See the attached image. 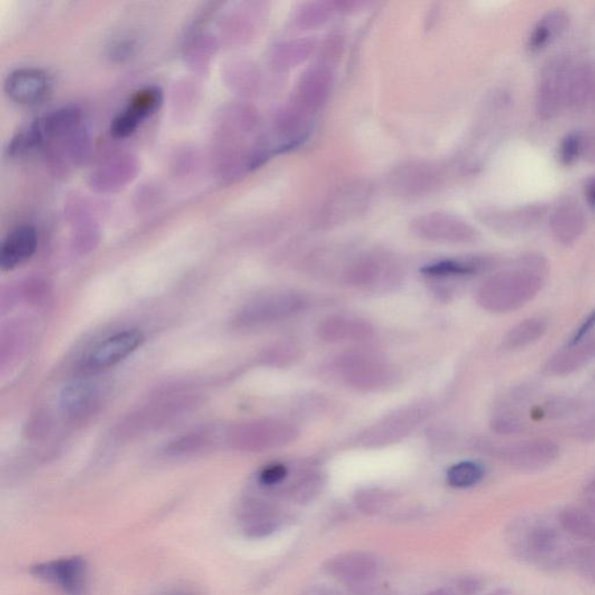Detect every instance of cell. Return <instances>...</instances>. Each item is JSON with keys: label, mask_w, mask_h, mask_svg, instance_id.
Listing matches in <instances>:
<instances>
[{"label": "cell", "mask_w": 595, "mask_h": 595, "mask_svg": "<svg viewBox=\"0 0 595 595\" xmlns=\"http://www.w3.org/2000/svg\"><path fill=\"white\" fill-rule=\"evenodd\" d=\"M443 182L441 166L428 161L403 162L389 176L391 191L403 199L426 197L441 189Z\"/></svg>", "instance_id": "7"}, {"label": "cell", "mask_w": 595, "mask_h": 595, "mask_svg": "<svg viewBox=\"0 0 595 595\" xmlns=\"http://www.w3.org/2000/svg\"><path fill=\"white\" fill-rule=\"evenodd\" d=\"M316 335L327 344L368 341L374 335L373 326L369 321L345 314H333L317 325Z\"/></svg>", "instance_id": "19"}, {"label": "cell", "mask_w": 595, "mask_h": 595, "mask_svg": "<svg viewBox=\"0 0 595 595\" xmlns=\"http://www.w3.org/2000/svg\"><path fill=\"white\" fill-rule=\"evenodd\" d=\"M333 83L332 67L325 63L313 65L300 77L290 101L314 117L327 103Z\"/></svg>", "instance_id": "13"}, {"label": "cell", "mask_w": 595, "mask_h": 595, "mask_svg": "<svg viewBox=\"0 0 595 595\" xmlns=\"http://www.w3.org/2000/svg\"><path fill=\"white\" fill-rule=\"evenodd\" d=\"M316 41L311 39L285 41L274 48L271 54L272 64L277 71H291L306 62L316 51Z\"/></svg>", "instance_id": "25"}, {"label": "cell", "mask_w": 595, "mask_h": 595, "mask_svg": "<svg viewBox=\"0 0 595 595\" xmlns=\"http://www.w3.org/2000/svg\"><path fill=\"white\" fill-rule=\"evenodd\" d=\"M334 577L345 582H362L370 580L377 572L378 564L368 553H345L333 558L326 566Z\"/></svg>", "instance_id": "21"}, {"label": "cell", "mask_w": 595, "mask_h": 595, "mask_svg": "<svg viewBox=\"0 0 595 595\" xmlns=\"http://www.w3.org/2000/svg\"><path fill=\"white\" fill-rule=\"evenodd\" d=\"M52 84L47 72L35 68H23L7 76L4 89L14 103L35 105L46 99L51 93Z\"/></svg>", "instance_id": "17"}, {"label": "cell", "mask_w": 595, "mask_h": 595, "mask_svg": "<svg viewBox=\"0 0 595 595\" xmlns=\"http://www.w3.org/2000/svg\"><path fill=\"white\" fill-rule=\"evenodd\" d=\"M570 16L563 10L549 12L536 24L529 38L528 47L533 52L541 51L560 38L568 30Z\"/></svg>", "instance_id": "27"}, {"label": "cell", "mask_w": 595, "mask_h": 595, "mask_svg": "<svg viewBox=\"0 0 595 595\" xmlns=\"http://www.w3.org/2000/svg\"><path fill=\"white\" fill-rule=\"evenodd\" d=\"M560 524L566 532L584 540H595V517L580 508H566L560 515Z\"/></svg>", "instance_id": "31"}, {"label": "cell", "mask_w": 595, "mask_h": 595, "mask_svg": "<svg viewBox=\"0 0 595 595\" xmlns=\"http://www.w3.org/2000/svg\"><path fill=\"white\" fill-rule=\"evenodd\" d=\"M483 468L475 462H462L451 467L448 471L447 479L451 486L467 488L474 486L482 480Z\"/></svg>", "instance_id": "35"}, {"label": "cell", "mask_w": 595, "mask_h": 595, "mask_svg": "<svg viewBox=\"0 0 595 595\" xmlns=\"http://www.w3.org/2000/svg\"><path fill=\"white\" fill-rule=\"evenodd\" d=\"M38 248V233L34 227L23 225L14 228L0 247V268L4 271L14 270L35 254Z\"/></svg>", "instance_id": "20"}, {"label": "cell", "mask_w": 595, "mask_h": 595, "mask_svg": "<svg viewBox=\"0 0 595 595\" xmlns=\"http://www.w3.org/2000/svg\"><path fill=\"white\" fill-rule=\"evenodd\" d=\"M586 226L584 211L572 201L561 203L552 215V231L558 242L571 244L580 239Z\"/></svg>", "instance_id": "22"}, {"label": "cell", "mask_w": 595, "mask_h": 595, "mask_svg": "<svg viewBox=\"0 0 595 595\" xmlns=\"http://www.w3.org/2000/svg\"><path fill=\"white\" fill-rule=\"evenodd\" d=\"M322 485H324V477H322L321 472L307 470L293 482L290 487V495L292 499H295L298 503H307V501L313 500L319 495Z\"/></svg>", "instance_id": "34"}, {"label": "cell", "mask_w": 595, "mask_h": 595, "mask_svg": "<svg viewBox=\"0 0 595 595\" xmlns=\"http://www.w3.org/2000/svg\"><path fill=\"white\" fill-rule=\"evenodd\" d=\"M300 357V346L293 341H284L276 345L269 353L268 361L275 366L293 364Z\"/></svg>", "instance_id": "36"}, {"label": "cell", "mask_w": 595, "mask_h": 595, "mask_svg": "<svg viewBox=\"0 0 595 595\" xmlns=\"http://www.w3.org/2000/svg\"><path fill=\"white\" fill-rule=\"evenodd\" d=\"M427 595H455V594L449 589H441V590H434V592H431Z\"/></svg>", "instance_id": "47"}, {"label": "cell", "mask_w": 595, "mask_h": 595, "mask_svg": "<svg viewBox=\"0 0 595 595\" xmlns=\"http://www.w3.org/2000/svg\"><path fill=\"white\" fill-rule=\"evenodd\" d=\"M316 270L321 275L335 276L350 287L373 293L393 292L403 279L401 263L394 255L382 250L319 251Z\"/></svg>", "instance_id": "1"}, {"label": "cell", "mask_w": 595, "mask_h": 595, "mask_svg": "<svg viewBox=\"0 0 595 595\" xmlns=\"http://www.w3.org/2000/svg\"><path fill=\"white\" fill-rule=\"evenodd\" d=\"M594 72L589 67L573 69L570 79L568 104L581 108L590 99L594 90Z\"/></svg>", "instance_id": "32"}, {"label": "cell", "mask_w": 595, "mask_h": 595, "mask_svg": "<svg viewBox=\"0 0 595 595\" xmlns=\"http://www.w3.org/2000/svg\"><path fill=\"white\" fill-rule=\"evenodd\" d=\"M411 230L420 239L438 243H472L479 238L470 223L443 212L419 215L411 222Z\"/></svg>", "instance_id": "9"}, {"label": "cell", "mask_w": 595, "mask_h": 595, "mask_svg": "<svg viewBox=\"0 0 595 595\" xmlns=\"http://www.w3.org/2000/svg\"><path fill=\"white\" fill-rule=\"evenodd\" d=\"M486 267L487 262L483 259L444 260L423 268L422 274L436 279H458L478 274Z\"/></svg>", "instance_id": "29"}, {"label": "cell", "mask_w": 595, "mask_h": 595, "mask_svg": "<svg viewBox=\"0 0 595 595\" xmlns=\"http://www.w3.org/2000/svg\"><path fill=\"white\" fill-rule=\"evenodd\" d=\"M547 332V324L541 319H528L520 322L508 333L505 345L508 349H519L540 340Z\"/></svg>", "instance_id": "33"}, {"label": "cell", "mask_w": 595, "mask_h": 595, "mask_svg": "<svg viewBox=\"0 0 595 595\" xmlns=\"http://www.w3.org/2000/svg\"><path fill=\"white\" fill-rule=\"evenodd\" d=\"M342 14L340 2H309L301 4L293 14L292 23L299 30H316L324 26L335 14Z\"/></svg>", "instance_id": "28"}, {"label": "cell", "mask_w": 595, "mask_h": 595, "mask_svg": "<svg viewBox=\"0 0 595 595\" xmlns=\"http://www.w3.org/2000/svg\"><path fill=\"white\" fill-rule=\"evenodd\" d=\"M306 595H334L332 590L325 588H316L309 590Z\"/></svg>", "instance_id": "46"}, {"label": "cell", "mask_w": 595, "mask_h": 595, "mask_svg": "<svg viewBox=\"0 0 595 595\" xmlns=\"http://www.w3.org/2000/svg\"><path fill=\"white\" fill-rule=\"evenodd\" d=\"M342 384L358 392H377L397 384L401 373L378 354L354 350L340 354L329 365Z\"/></svg>", "instance_id": "3"}, {"label": "cell", "mask_w": 595, "mask_h": 595, "mask_svg": "<svg viewBox=\"0 0 595 595\" xmlns=\"http://www.w3.org/2000/svg\"><path fill=\"white\" fill-rule=\"evenodd\" d=\"M241 520L244 531L251 537L268 536L275 531L277 524L274 509L262 503L247 505Z\"/></svg>", "instance_id": "30"}, {"label": "cell", "mask_w": 595, "mask_h": 595, "mask_svg": "<svg viewBox=\"0 0 595 595\" xmlns=\"http://www.w3.org/2000/svg\"><path fill=\"white\" fill-rule=\"evenodd\" d=\"M373 195V185L366 181H354L338 187L317 212L316 227L332 230L360 218L369 209Z\"/></svg>", "instance_id": "6"}, {"label": "cell", "mask_w": 595, "mask_h": 595, "mask_svg": "<svg viewBox=\"0 0 595 595\" xmlns=\"http://www.w3.org/2000/svg\"><path fill=\"white\" fill-rule=\"evenodd\" d=\"M162 104L163 92L160 88L140 90L130 99L128 108L114 118L111 124L112 136L117 138L132 136L148 118L160 109Z\"/></svg>", "instance_id": "14"}, {"label": "cell", "mask_w": 595, "mask_h": 595, "mask_svg": "<svg viewBox=\"0 0 595 595\" xmlns=\"http://www.w3.org/2000/svg\"><path fill=\"white\" fill-rule=\"evenodd\" d=\"M36 577L56 584L68 595H84L88 585L87 565L79 557L36 565Z\"/></svg>", "instance_id": "18"}, {"label": "cell", "mask_w": 595, "mask_h": 595, "mask_svg": "<svg viewBox=\"0 0 595 595\" xmlns=\"http://www.w3.org/2000/svg\"><path fill=\"white\" fill-rule=\"evenodd\" d=\"M137 43L136 41L132 39H121L114 41L109 47V55L114 61H125L129 60L134 54H136Z\"/></svg>", "instance_id": "40"}, {"label": "cell", "mask_w": 595, "mask_h": 595, "mask_svg": "<svg viewBox=\"0 0 595 595\" xmlns=\"http://www.w3.org/2000/svg\"><path fill=\"white\" fill-rule=\"evenodd\" d=\"M595 358V336L589 341L580 342L571 348L557 354L552 361L548 363L547 370L552 374L564 376L581 368L586 363Z\"/></svg>", "instance_id": "26"}, {"label": "cell", "mask_w": 595, "mask_h": 595, "mask_svg": "<svg viewBox=\"0 0 595 595\" xmlns=\"http://www.w3.org/2000/svg\"><path fill=\"white\" fill-rule=\"evenodd\" d=\"M314 117L288 101L277 114L274 128V152L284 153L298 148L311 134Z\"/></svg>", "instance_id": "16"}, {"label": "cell", "mask_w": 595, "mask_h": 595, "mask_svg": "<svg viewBox=\"0 0 595 595\" xmlns=\"http://www.w3.org/2000/svg\"><path fill=\"white\" fill-rule=\"evenodd\" d=\"M389 496L387 493L378 488H368L357 493L356 504L357 506L366 513H373L379 511L386 504Z\"/></svg>", "instance_id": "38"}, {"label": "cell", "mask_w": 595, "mask_h": 595, "mask_svg": "<svg viewBox=\"0 0 595 595\" xmlns=\"http://www.w3.org/2000/svg\"><path fill=\"white\" fill-rule=\"evenodd\" d=\"M81 114L75 106H65L44 114L20 130L8 145L12 157H24L59 137H68L80 128Z\"/></svg>", "instance_id": "4"}, {"label": "cell", "mask_w": 595, "mask_h": 595, "mask_svg": "<svg viewBox=\"0 0 595 595\" xmlns=\"http://www.w3.org/2000/svg\"><path fill=\"white\" fill-rule=\"evenodd\" d=\"M586 199L590 203V207H593L595 210V177L590 179L588 183V185L585 187Z\"/></svg>", "instance_id": "43"}, {"label": "cell", "mask_w": 595, "mask_h": 595, "mask_svg": "<svg viewBox=\"0 0 595 595\" xmlns=\"http://www.w3.org/2000/svg\"><path fill=\"white\" fill-rule=\"evenodd\" d=\"M544 209L542 206H525L509 212H488L483 214V222L487 226L499 231H520L529 230L543 217Z\"/></svg>", "instance_id": "24"}, {"label": "cell", "mask_w": 595, "mask_h": 595, "mask_svg": "<svg viewBox=\"0 0 595 595\" xmlns=\"http://www.w3.org/2000/svg\"><path fill=\"white\" fill-rule=\"evenodd\" d=\"M433 411L430 402L411 403L385 415L357 436L356 444L363 448H382L401 441L421 426Z\"/></svg>", "instance_id": "5"}, {"label": "cell", "mask_w": 595, "mask_h": 595, "mask_svg": "<svg viewBox=\"0 0 595 595\" xmlns=\"http://www.w3.org/2000/svg\"><path fill=\"white\" fill-rule=\"evenodd\" d=\"M99 386L91 381H75L64 387L61 407L71 418L84 417L99 402Z\"/></svg>", "instance_id": "23"}, {"label": "cell", "mask_w": 595, "mask_h": 595, "mask_svg": "<svg viewBox=\"0 0 595 595\" xmlns=\"http://www.w3.org/2000/svg\"><path fill=\"white\" fill-rule=\"evenodd\" d=\"M584 153L590 162L595 163V141L590 142V144L588 146H585Z\"/></svg>", "instance_id": "45"}, {"label": "cell", "mask_w": 595, "mask_h": 595, "mask_svg": "<svg viewBox=\"0 0 595 595\" xmlns=\"http://www.w3.org/2000/svg\"><path fill=\"white\" fill-rule=\"evenodd\" d=\"M307 306L300 293L282 291L258 298L244 307L241 322L247 326L274 324L297 316Z\"/></svg>", "instance_id": "10"}, {"label": "cell", "mask_w": 595, "mask_h": 595, "mask_svg": "<svg viewBox=\"0 0 595 595\" xmlns=\"http://www.w3.org/2000/svg\"><path fill=\"white\" fill-rule=\"evenodd\" d=\"M572 71L569 61L562 57L545 65L536 92V109L542 119H552L568 104Z\"/></svg>", "instance_id": "8"}, {"label": "cell", "mask_w": 595, "mask_h": 595, "mask_svg": "<svg viewBox=\"0 0 595 595\" xmlns=\"http://www.w3.org/2000/svg\"><path fill=\"white\" fill-rule=\"evenodd\" d=\"M585 150V140L581 133L569 134L560 146V160L566 165H572Z\"/></svg>", "instance_id": "37"}, {"label": "cell", "mask_w": 595, "mask_h": 595, "mask_svg": "<svg viewBox=\"0 0 595 595\" xmlns=\"http://www.w3.org/2000/svg\"><path fill=\"white\" fill-rule=\"evenodd\" d=\"M501 459L524 471H536L555 462L560 448L549 439H528L500 448Z\"/></svg>", "instance_id": "15"}, {"label": "cell", "mask_w": 595, "mask_h": 595, "mask_svg": "<svg viewBox=\"0 0 595 595\" xmlns=\"http://www.w3.org/2000/svg\"><path fill=\"white\" fill-rule=\"evenodd\" d=\"M299 438V430L285 420H263L248 423L236 431L235 443L247 450H270L288 446Z\"/></svg>", "instance_id": "12"}, {"label": "cell", "mask_w": 595, "mask_h": 595, "mask_svg": "<svg viewBox=\"0 0 595 595\" xmlns=\"http://www.w3.org/2000/svg\"><path fill=\"white\" fill-rule=\"evenodd\" d=\"M588 506L590 515L595 517V480L588 488Z\"/></svg>", "instance_id": "44"}, {"label": "cell", "mask_w": 595, "mask_h": 595, "mask_svg": "<svg viewBox=\"0 0 595 595\" xmlns=\"http://www.w3.org/2000/svg\"><path fill=\"white\" fill-rule=\"evenodd\" d=\"M547 263L539 256H527L512 270L485 279L476 292V300L486 311H515L531 301L544 283Z\"/></svg>", "instance_id": "2"}, {"label": "cell", "mask_w": 595, "mask_h": 595, "mask_svg": "<svg viewBox=\"0 0 595 595\" xmlns=\"http://www.w3.org/2000/svg\"><path fill=\"white\" fill-rule=\"evenodd\" d=\"M144 342L145 335L138 329H125L114 333L90 350L81 362V370L97 373L112 368L137 352Z\"/></svg>", "instance_id": "11"}, {"label": "cell", "mask_w": 595, "mask_h": 595, "mask_svg": "<svg viewBox=\"0 0 595 595\" xmlns=\"http://www.w3.org/2000/svg\"><path fill=\"white\" fill-rule=\"evenodd\" d=\"M288 474V468L284 464H271L260 471L259 480L264 486H275V485L282 483Z\"/></svg>", "instance_id": "39"}, {"label": "cell", "mask_w": 595, "mask_h": 595, "mask_svg": "<svg viewBox=\"0 0 595 595\" xmlns=\"http://www.w3.org/2000/svg\"><path fill=\"white\" fill-rule=\"evenodd\" d=\"M595 328V309L592 313L590 314L588 319L584 321V324L581 326V328L577 330L576 335H574L571 342V345L580 344L589 333L592 332Z\"/></svg>", "instance_id": "41"}, {"label": "cell", "mask_w": 595, "mask_h": 595, "mask_svg": "<svg viewBox=\"0 0 595 595\" xmlns=\"http://www.w3.org/2000/svg\"><path fill=\"white\" fill-rule=\"evenodd\" d=\"M458 588L463 594H475L482 589V581L477 580L475 577L464 578L463 581H459Z\"/></svg>", "instance_id": "42"}, {"label": "cell", "mask_w": 595, "mask_h": 595, "mask_svg": "<svg viewBox=\"0 0 595 595\" xmlns=\"http://www.w3.org/2000/svg\"><path fill=\"white\" fill-rule=\"evenodd\" d=\"M169 595H189V594L177 592V593H173V594H169Z\"/></svg>", "instance_id": "48"}]
</instances>
